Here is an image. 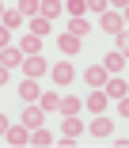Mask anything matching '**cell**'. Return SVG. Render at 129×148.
I'll return each mask as SVG.
<instances>
[{
    "label": "cell",
    "instance_id": "6da1fadb",
    "mask_svg": "<svg viewBox=\"0 0 129 148\" xmlns=\"http://www.w3.org/2000/svg\"><path fill=\"white\" fill-rule=\"evenodd\" d=\"M23 76H30V80H38V76H46L49 72V65H46V57L42 53H30V57H23Z\"/></svg>",
    "mask_w": 129,
    "mask_h": 148
},
{
    "label": "cell",
    "instance_id": "7a4b0ae2",
    "mask_svg": "<svg viewBox=\"0 0 129 148\" xmlns=\"http://www.w3.org/2000/svg\"><path fill=\"white\" fill-rule=\"evenodd\" d=\"M49 76H53L57 87H69L76 80V69H72V61H57V65H49Z\"/></svg>",
    "mask_w": 129,
    "mask_h": 148
},
{
    "label": "cell",
    "instance_id": "3957f363",
    "mask_svg": "<svg viewBox=\"0 0 129 148\" xmlns=\"http://www.w3.org/2000/svg\"><path fill=\"white\" fill-rule=\"evenodd\" d=\"M91 114H106V106H110V99H106V91L103 87H91V95H87V103H84Z\"/></svg>",
    "mask_w": 129,
    "mask_h": 148
},
{
    "label": "cell",
    "instance_id": "277c9868",
    "mask_svg": "<svg viewBox=\"0 0 129 148\" xmlns=\"http://www.w3.org/2000/svg\"><path fill=\"white\" fill-rule=\"evenodd\" d=\"M99 27H103V31H110V34H118L121 27H125V19H121V12H114V8H106V12L99 15Z\"/></svg>",
    "mask_w": 129,
    "mask_h": 148
},
{
    "label": "cell",
    "instance_id": "5b68a950",
    "mask_svg": "<svg viewBox=\"0 0 129 148\" xmlns=\"http://www.w3.org/2000/svg\"><path fill=\"white\" fill-rule=\"evenodd\" d=\"M19 122H23L27 129H38V125L46 122V110H42V106H34V103H27V110H23V118H19Z\"/></svg>",
    "mask_w": 129,
    "mask_h": 148
},
{
    "label": "cell",
    "instance_id": "8992f818",
    "mask_svg": "<svg viewBox=\"0 0 129 148\" xmlns=\"http://www.w3.org/2000/svg\"><path fill=\"white\" fill-rule=\"evenodd\" d=\"M80 133H84V122H80V114H64V122H61V137L76 140Z\"/></svg>",
    "mask_w": 129,
    "mask_h": 148
},
{
    "label": "cell",
    "instance_id": "52a82bcc",
    "mask_svg": "<svg viewBox=\"0 0 129 148\" xmlns=\"http://www.w3.org/2000/svg\"><path fill=\"white\" fill-rule=\"evenodd\" d=\"M103 91H106V99H121V95H129V84H125V80L114 72V76L103 84Z\"/></svg>",
    "mask_w": 129,
    "mask_h": 148
},
{
    "label": "cell",
    "instance_id": "ba28073f",
    "mask_svg": "<svg viewBox=\"0 0 129 148\" xmlns=\"http://www.w3.org/2000/svg\"><path fill=\"white\" fill-rule=\"evenodd\" d=\"M4 140H8V144H15V148H19V144H30V129H27L23 122H19V125H8Z\"/></svg>",
    "mask_w": 129,
    "mask_h": 148
},
{
    "label": "cell",
    "instance_id": "9c48e42d",
    "mask_svg": "<svg viewBox=\"0 0 129 148\" xmlns=\"http://www.w3.org/2000/svg\"><path fill=\"white\" fill-rule=\"evenodd\" d=\"M23 57H27V53H23L19 46H4V49H0V65H8V69H19V65H23Z\"/></svg>",
    "mask_w": 129,
    "mask_h": 148
},
{
    "label": "cell",
    "instance_id": "30bf717a",
    "mask_svg": "<svg viewBox=\"0 0 129 148\" xmlns=\"http://www.w3.org/2000/svg\"><path fill=\"white\" fill-rule=\"evenodd\" d=\"M64 31H69V34H76V38H84V34H91V23H87V15H69Z\"/></svg>",
    "mask_w": 129,
    "mask_h": 148
},
{
    "label": "cell",
    "instance_id": "8fae6325",
    "mask_svg": "<svg viewBox=\"0 0 129 148\" xmlns=\"http://www.w3.org/2000/svg\"><path fill=\"white\" fill-rule=\"evenodd\" d=\"M57 46H61V53H64V57H76V53H80V46H84V38H76V34L64 31V34L57 38Z\"/></svg>",
    "mask_w": 129,
    "mask_h": 148
},
{
    "label": "cell",
    "instance_id": "7c38bea8",
    "mask_svg": "<svg viewBox=\"0 0 129 148\" xmlns=\"http://www.w3.org/2000/svg\"><path fill=\"white\" fill-rule=\"evenodd\" d=\"M125 65H129V57H125V53H118V49H110V53L103 57V69H106L110 76H114V72H121Z\"/></svg>",
    "mask_w": 129,
    "mask_h": 148
},
{
    "label": "cell",
    "instance_id": "4fadbf2b",
    "mask_svg": "<svg viewBox=\"0 0 129 148\" xmlns=\"http://www.w3.org/2000/svg\"><path fill=\"white\" fill-rule=\"evenodd\" d=\"M84 80H87V87H103V84L110 80V72H106L103 65H91V69L84 72Z\"/></svg>",
    "mask_w": 129,
    "mask_h": 148
},
{
    "label": "cell",
    "instance_id": "5bb4252c",
    "mask_svg": "<svg viewBox=\"0 0 129 148\" xmlns=\"http://www.w3.org/2000/svg\"><path fill=\"white\" fill-rule=\"evenodd\" d=\"M38 95H42V87H38V80H30V76H27V80L19 84V99H23V103H34Z\"/></svg>",
    "mask_w": 129,
    "mask_h": 148
},
{
    "label": "cell",
    "instance_id": "9a60e30c",
    "mask_svg": "<svg viewBox=\"0 0 129 148\" xmlns=\"http://www.w3.org/2000/svg\"><path fill=\"white\" fill-rule=\"evenodd\" d=\"M91 133H95V137H110V133H114V122H110L106 114H95V122H91Z\"/></svg>",
    "mask_w": 129,
    "mask_h": 148
},
{
    "label": "cell",
    "instance_id": "2e32d148",
    "mask_svg": "<svg viewBox=\"0 0 129 148\" xmlns=\"http://www.w3.org/2000/svg\"><path fill=\"white\" fill-rule=\"evenodd\" d=\"M64 12V0H42L38 4V15H46V19H57Z\"/></svg>",
    "mask_w": 129,
    "mask_h": 148
},
{
    "label": "cell",
    "instance_id": "e0dca14e",
    "mask_svg": "<svg viewBox=\"0 0 129 148\" xmlns=\"http://www.w3.org/2000/svg\"><path fill=\"white\" fill-rule=\"evenodd\" d=\"M19 49H23L27 57H30V53H42V38H38V34H30V31H27V34L19 38Z\"/></svg>",
    "mask_w": 129,
    "mask_h": 148
},
{
    "label": "cell",
    "instance_id": "ac0fdd59",
    "mask_svg": "<svg viewBox=\"0 0 129 148\" xmlns=\"http://www.w3.org/2000/svg\"><path fill=\"white\" fill-rule=\"evenodd\" d=\"M53 31V19H46V15H34L30 19V34H38V38H46Z\"/></svg>",
    "mask_w": 129,
    "mask_h": 148
},
{
    "label": "cell",
    "instance_id": "d6986e66",
    "mask_svg": "<svg viewBox=\"0 0 129 148\" xmlns=\"http://www.w3.org/2000/svg\"><path fill=\"white\" fill-rule=\"evenodd\" d=\"M38 106H42L46 114H49V110H61V95H57V91H42V95H38Z\"/></svg>",
    "mask_w": 129,
    "mask_h": 148
},
{
    "label": "cell",
    "instance_id": "ffe728a7",
    "mask_svg": "<svg viewBox=\"0 0 129 148\" xmlns=\"http://www.w3.org/2000/svg\"><path fill=\"white\" fill-rule=\"evenodd\" d=\"M80 110H84V99H76V95L61 99V114H80Z\"/></svg>",
    "mask_w": 129,
    "mask_h": 148
},
{
    "label": "cell",
    "instance_id": "44dd1931",
    "mask_svg": "<svg viewBox=\"0 0 129 148\" xmlns=\"http://www.w3.org/2000/svg\"><path fill=\"white\" fill-rule=\"evenodd\" d=\"M23 19H27V15H23V12L15 8V12H4V19H0V23H4L8 31H19V27H23Z\"/></svg>",
    "mask_w": 129,
    "mask_h": 148
},
{
    "label": "cell",
    "instance_id": "7402d4cb",
    "mask_svg": "<svg viewBox=\"0 0 129 148\" xmlns=\"http://www.w3.org/2000/svg\"><path fill=\"white\" fill-rule=\"evenodd\" d=\"M30 144L46 148V144H53V133H49V129H42V125H38V129H30Z\"/></svg>",
    "mask_w": 129,
    "mask_h": 148
},
{
    "label": "cell",
    "instance_id": "603a6c76",
    "mask_svg": "<svg viewBox=\"0 0 129 148\" xmlns=\"http://www.w3.org/2000/svg\"><path fill=\"white\" fill-rule=\"evenodd\" d=\"M64 12L69 15H87V0H64Z\"/></svg>",
    "mask_w": 129,
    "mask_h": 148
},
{
    "label": "cell",
    "instance_id": "cb8c5ba5",
    "mask_svg": "<svg viewBox=\"0 0 129 148\" xmlns=\"http://www.w3.org/2000/svg\"><path fill=\"white\" fill-rule=\"evenodd\" d=\"M38 4H42V0H19V12H23L27 19H34V15H38Z\"/></svg>",
    "mask_w": 129,
    "mask_h": 148
},
{
    "label": "cell",
    "instance_id": "d4e9b609",
    "mask_svg": "<svg viewBox=\"0 0 129 148\" xmlns=\"http://www.w3.org/2000/svg\"><path fill=\"white\" fill-rule=\"evenodd\" d=\"M114 38H118V46H114V49H118V53H125V57H129V31H118V34H114Z\"/></svg>",
    "mask_w": 129,
    "mask_h": 148
},
{
    "label": "cell",
    "instance_id": "484cf974",
    "mask_svg": "<svg viewBox=\"0 0 129 148\" xmlns=\"http://www.w3.org/2000/svg\"><path fill=\"white\" fill-rule=\"evenodd\" d=\"M110 8V0H87V12H95V15H103Z\"/></svg>",
    "mask_w": 129,
    "mask_h": 148
},
{
    "label": "cell",
    "instance_id": "4316f807",
    "mask_svg": "<svg viewBox=\"0 0 129 148\" xmlns=\"http://www.w3.org/2000/svg\"><path fill=\"white\" fill-rule=\"evenodd\" d=\"M118 114L129 122V95H121V99H118Z\"/></svg>",
    "mask_w": 129,
    "mask_h": 148
},
{
    "label": "cell",
    "instance_id": "83f0119b",
    "mask_svg": "<svg viewBox=\"0 0 129 148\" xmlns=\"http://www.w3.org/2000/svg\"><path fill=\"white\" fill-rule=\"evenodd\" d=\"M4 46H12V31H8L4 23H0V49H4Z\"/></svg>",
    "mask_w": 129,
    "mask_h": 148
},
{
    "label": "cell",
    "instance_id": "f1b7e54d",
    "mask_svg": "<svg viewBox=\"0 0 129 148\" xmlns=\"http://www.w3.org/2000/svg\"><path fill=\"white\" fill-rule=\"evenodd\" d=\"M8 76H12V69H8V65H0V87L8 84Z\"/></svg>",
    "mask_w": 129,
    "mask_h": 148
},
{
    "label": "cell",
    "instance_id": "f546056e",
    "mask_svg": "<svg viewBox=\"0 0 129 148\" xmlns=\"http://www.w3.org/2000/svg\"><path fill=\"white\" fill-rule=\"evenodd\" d=\"M8 125H12V122H8L4 114H0V140H4V133H8Z\"/></svg>",
    "mask_w": 129,
    "mask_h": 148
},
{
    "label": "cell",
    "instance_id": "4dcf8cb0",
    "mask_svg": "<svg viewBox=\"0 0 129 148\" xmlns=\"http://www.w3.org/2000/svg\"><path fill=\"white\" fill-rule=\"evenodd\" d=\"M125 4H129V0H110V8H114V12H121Z\"/></svg>",
    "mask_w": 129,
    "mask_h": 148
},
{
    "label": "cell",
    "instance_id": "1f68e13d",
    "mask_svg": "<svg viewBox=\"0 0 129 148\" xmlns=\"http://www.w3.org/2000/svg\"><path fill=\"white\" fill-rule=\"evenodd\" d=\"M121 19H125V27H129V4H125V8H121Z\"/></svg>",
    "mask_w": 129,
    "mask_h": 148
},
{
    "label": "cell",
    "instance_id": "d6a6232c",
    "mask_svg": "<svg viewBox=\"0 0 129 148\" xmlns=\"http://www.w3.org/2000/svg\"><path fill=\"white\" fill-rule=\"evenodd\" d=\"M0 19H4V4H0Z\"/></svg>",
    "mask_w": 129,
    "mask_h": 148
}]
</instances>
